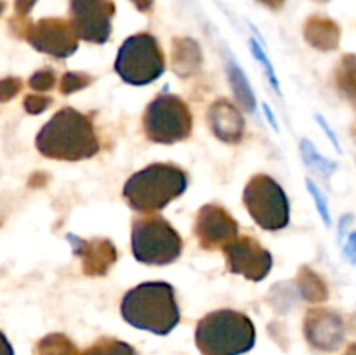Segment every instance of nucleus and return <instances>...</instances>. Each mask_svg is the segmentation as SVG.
I'll list each match as a JSON object with an SVG mask.
<instances>
[{"mask_svg":"<svg viewBox=\"0 0 356 355\" xmlns=\"http://www.w3.org/2000/svg\"><path fill=\"white\" fill-rule=\"evenodd\" d=\"M37 148L47 159L76 162L96 155L99 139L87 115L73 108H63L40 129Z\"/></svg>","mask_w":356,"mask_h":355,"instance_id":"f257e3e1","label":"nucleus"},{"mask_svg":"<svg viewBox=\"0 0 356 355\" xmlns=\"http://www.w3.org/2000/svg\"><path fill=\"white\" fill-rule=\"evenodd\" d=\"M122 317L132 327L155 334H169L179 324V306L174 287L167 282L136 285L122 299Z\"/></svg>","mask_w":356,"mask_h":355,"instance_id":"f03ea898","label":"nucleus"},{"mask_svg":"<svg viewBox=\"0 0 356 355\" xmlns=\"http://www.w3.org/2000/svg\"><path fill=\"white\" fill-rule=\"evenodd\" d=\"M195 343L202 355H243L256 343V329L245 313L216 310L198 322Z\"/></svg>","mask_w":356,"mask_h":355,"instance_id":"7ed1b4c3","label":"nucleus"},{"mask_svg":"<svg viewBox=\"0 0 356 355\" xmlns=\"http://www.w3.org/2000/svg\"><path fill=\"white\" fill-rule=\"evenodd\" d=\"M188 176L170 164H152L132 174L124 187V198L132 209L141 212L160 211L184 194Z\"/></svg>","mask_w":356,"mask_h":355,"instance_id":"20e7f679","label":"nucleus"},{"mask_svg":"<svg viewBox=\"0 0 356 355\" xmlns=\"http://www.w3.org/2000/svg\"><path fill=\"white\" fill-rule=\"evenodd\" d=\"M132 253L145 265H169L183 253V240L163 218L146 216L132 225Z\"/></svg>","mask_w":356,"mask_h":355,"instance_id":"39448f33","label":"nucleus"},{"mask_svg":"<svg viewBox=\"0 0 356 355\" xmlns=\"http://www.w3.org/2000/svg\"><path fill=\"white\" fill-rule=\"evenodd\" d=\"M115 70L132 86H145L159 79L165 70V59L156 38L149 33L129 37L118 51Z\"/></svg>","mask_w":356,"mask_h":355,"instance_id":"423d86ee","label":"nucleus"},{"mask_svg":"<svg viewBox=\"0 0 356 355\" xmlns=\"http://www.w3.org/2000/svg\"><path fill=\"white\" fill-rule=\"evenodd\" d=\"M143 125L149 141L172 145L190 136L193 120L190 108L181 97L174 94H160L146 108Z\"/></svg>","mask_w":356,"mask_h":355,"instance_id":"0eeeda50","label":"nucleus"},{"mask_svg":"<svg viewBox=\"0 0 356 355\" xmlns=\"http://www.w3.org/2000/svg\"><path fill=\"white\" fill-rule=\"evenodd\" d=\"M243 204L254 221L264 230H282L289 225V200L273 178L257 174L247 183Z\"/></svg>","mask_w":356,"mask_h":355,"instance_id":"6e6552de","label":"nucleus"},{"mask_svg":"<svg viewBox=\"0 0 356 355\" xmlns=\"http://www.w3.org/2000/svg\"><path fill=\"white\" fill-rule=\"evenodd\" d=\"M72 24L80 38L104 44L111 33L115 3L111 0H70Z\"/></svg>","mask_w":356,"mask_h":355,"instance_id":"1a4fd4ad","label":"nucleus"},{"mask_svg":"<svg viewBox=\"0 0 356 355\" xmlns=\"http://www.w3.org/2000/svg\"><path fill=\"white\" fill-rule=\"evenodd\" d=\"M79 38L72 21H65L61 17L40 19L31 24L26 35V40L33 45V49L54 58L72 56L79 47Z\"/></svg>","mask_w":356,"mask_h":355,"instance_id":"9d476101","label":"nucleus"},{"mask_svg":"<svg viewBox=\"0 0 356 355\" xmlns=\"http://www.w3.org/2000/svg\"><path fill=\"white\" fill-rule=\"evenodd\" d=\"M228 268L233 274L243 275L249 281H263L271 270L273 258L250 237H240L225 247Z\"/></svg>","mask_w":356,"mask_h":355,"instance_id":"9b49d317","label":"nucleus"},{"mask_svg":"<svg viewBox=\"0 0 356 355\" xmlns=\"http://www.w3.org/2000/svg\"><path fill=\"white\" fill-rule=\"evenodd\" d=\"M195 233L204 249H221L238 239V225L228 211L214 204H207L198 211Z\"/></svg>","mask_w":356,"mask_h":355,"instance_id":"f8f14e48","label":"nucleus"},{"mask_svg":"<svg viewBox=\"0 0 356 355\" xmlns=\"http://www.w3.org/2000/svg\"><path fill=\"white\" fill-rule=\"evenodd\" d=\"M305 336L318 350H336L344 340L343 319L325 308L309 310L305 319Z\"/></svg>","mask_w":356,"mask_h":355,"instance_id":"ddd939ff","label":"nucleus"},{"mask_svg":"<svg viewBox=\"0 0 356 355\" xmlns=\"http://www.w3.org/2000/svg\"><path fill=\"white\" fill-rule=\"evenodd\" d=\"M68 240L73 246V253L82 260V268L89 277H103L117 261V249L111 240H82L75 235H68Z\"/></svg>","mask_w":356,"mask_h":355,"instance_id":"4468645a","label":"nucleus"},{"mask_svg":"<svg viewBox=\"0 0 356 355\" xmlns=\"http://www.w3.org/2000/svg\"><path fill=\"white\" fill-rule=\"evenodd\" d=\"M212 132L225 143H238L243 138V118L228 100H218L207 111Z\"/></svg>","mask_w":356,"mask_h":355,"instance_id":"2eb2a0df","label":"nucleus"},{"mask_svg":"<svg viewBox=\"0 0 356 355\" xmlns=\"http://www.w3.org/2000/svg\"><path fill=\"white\" fill-rule=\"evenodd\" d=\"M202 66V51L191 38H174L172 42V70L176 75L188 79Z\"/></svg>","mask_w":356,"mask_h":355,"instance_id":"dca6fc26","label":"nucleus"},{"mask_svg":"<svg viewBox=\"0 0 356 355\" xmlns=\"http://www.w3.org/2000/svg\"><path fill=\"white\" fill-rule=\"evenodd\" d=\"M341 31L334 21L313 16L305 24V38L320 51H332L339 45Z\"/></svg>","mask_w":356,"mask_h":355,"instance_id":"f3484780","label":"nucleus"},{"mask_svg":"<svg viewBox=\"0 0 356 355\" xmlns=\"http://www.w3.org/2000/svg\"><path fill=\"white\" fill-rule=\"evenodd\" d=\"M299 291H301L302 298L309 303H323L329 298V289H327L325 282L320 278L318 274L312 270V268H302L299 271L298 278Z\"/></svg>","mask_w":356,"mask_h":355,"instance_id":"a211bd4d","label":"nucleus"},{"mask_svg":"<svg viewBox=\"0 0 356 355\" xmlns=\"http://www.w3.org/2000/svg\"><path fill=\"white\" fill-rule=\"evenodd\" d=\"M228 77L240 106L247 111H254V108H256V100H254L252 89H250L249 82H247L242 70H240L238 65H235L233 61H229L228 65Z\"/></svg>","mask_w":356,"mask_h":355,"instance_id":"6ab92c4d","label":"nucleus"},{"mask_svg":"<svg viewBox=\"0 0 356 355\" xmlns=\"http://www.w3.org/2000/svg\"><path fill=\"white\" fill-rule=\"evenodd\" d=\"M336 84L344 96L356 103V56L348 54L341 59L336 72Z\"/></svg>","mask_w":356,"mask_h":355,"instance_id":"aec40b11","label":"nucleus"},{"mask_svg":"<svg viewBox=\"0 0 356 355\" xmlns=\"http://www.w3.org/2000/svg\"><path fill=\"white\" fill-rule=\"evenodd\" d=\"M37 355H79V350L65 334L54 333L38 341Z\"/></svg>","mask_w":356,"mask_h":355,"instance_id":"412c9836","label":"nucleus"},{"mask_svg":"<svg viewBox=\"0 0 356 355\" xmlns=\"http://www.w3.org/2000/svg\"><path fill=\"white\" fill-rule=\"evenodd\" d=\"M301 155L302 160L306 162V166H309L312 169H315L316 173H320L325 178H329L330 174L337 169L336 162L320 155V153L316 152L315 146H313V143L308 141V139H302L301 141Z\"/></svg>","mask_w":356,"mask_h":355,"instance_id":"4be33fe9","label":"nucleus"},{"mask_svg":"<svg viewBox=\"0 0 356 355\" xmlns=\"http://www.w3.org/2000/svg\"><path fill=\"white\" fill-rule=\"evenodd\" d=\"M82 355H136V350L125 341L113 340V338H101L92 347L87 348Z\"/></svg>","mask_w":356,"mask_h":355,"instance_id":"5701e85b","label":"nucleus"},{"mask_svg":"<svg viewBox=\"0 0 356 355\" xmlns=\"http://www.w3.org/2000/svg\"><path fill=\"white\" fill-rule=\"evenodd\" d=\"M90 82H92V77L87 75V73L70 72V73H65V75H63L59 89H61L63 94H73V93H76V90H80V89H83V87L89 86Z\"/></svg>","mask_w":356,"mask_h":355,"instance_id":"b1692460","label":"nucleus"},{"mask_svg":"<svg viewBox=\"0 0 356 355\" xmlns=\"http://www.w3.org/2000/svg\"><path fill=\"white\" fill-rule=\"evenodd\" d=\"M30 87L33 90H38V93H47L51 90L52 87L56 86V73L52 70L44 68V70H38L31 75L30 79Z\"/></svg>","mask_w":356,"mask_h":355,"instance_id":"393cba45","label":"nucleus"},{"mask_svg":"<svg viewBox=\"0 0 356 355\" xmlns=\"http://www.w3.org/2000/svg\"><path fill=\"white\" fill-rule=\"evenodd\" d=\"M250 47H252V52H254V56H256L257 61H259L261 65H263V68L266 70L268 79H270L273 89L280 94V86H278V80H277V77H275V70H273V65H271V61L266 58V54H264L263 49L259 47V44H257L256 40H250Z\"/></svg>","mask_w":356,"mask_h":355,"instance_id":"a878e982","label":"nucleus"},{"mask_svg":"<svg viewBox=\"0 0 356 355\" xmlns=\"http://www.w3.org/2000/svg\"><path fill=\"white\" fill-rule=\"evenodd\" d=\"M51 103L52 100L49 96H45V94H28L24 97V110L31 115H37L47 110L51 106Z\"/></svg>","mask_w":356,"mask_h":355,"instance_id":"bb28decb","label":"nucleus"},{"mask_svg":"<svg viewBox=\"0 0 356 355\" xmlns=\"http://www.w3.org/2000/svg\"><path fill=\"white\" fill-rule=\"evenodd\" d=\"M306 187H308L309 194H312L313 200H315L316 209H318L320 216H322V219H323V221H325V225L329 226L330 225V211H329V204H327V198L323 197L322 191H320L318 188H316V184L313 183L312 180L306 181Z\"/></svg>","mask_w":356,"mask_h":355,"instance_id":"cd10ccee","label":"nucleus"},{"mask_svg":"<svg viewBox=\"0 0 356 355\" xmlns=\"http://www.w3.org/2000/svg\"><path fill=\"white\" fill-rule=\"evenodd\" d=\"M21 80L19 79H13V77H7V79L2 80V86H0V93H2V101H9L10 97H14L16 94H19L21 90Z\"/></svg>","mask_w":356,"mask_h":355,"instance_id":"c85d7f7f","label":"nucleus"},{"mask_svg":"<svg viewBox=\"0 0 356 355\" xmlns=\"http://www.w3.org/2000/svg\"><path fill=\"white\" fill-rule=\"evenodd\" d=\"M37 3V0H16L14 3V9H16L17 17H26L30 14V10L33 9V6Z\"/></svg>","mask_w":356,"mask_h":355,"instance_id":"c756f323","label":"nucleus"},{"mask_svg":"<svg viewBox=\"0 0 356 355\" xmlns=\"http://www.w3.org/2000/svg\"><path fill=\"white\" fill-rule=\"evenodd\" d=\"M344 256L350 258L351 263H356V232L351 233L346 247H344Z\"/></svg>","mask_w":356,"mask_h":355,"instance_id":"7c9ffc66","label":"nucleus"},{"mask_svg":"<svg viewBox=\"0 0 356 355\" xmlns=\"http://www.w3.org/2000/svg\"><path fill=\"white\" fill-rule=\"evenodd\" d=\"M316 120H318V124L322 125V127H323V131L327 132V136H329V139H330V141H332L334 145H336V148L339 150V152H341V145H339V141H337L336 134H334V132H332V129H330V127H329V124H327V122H325V118H323V117H320V115H316Z\"/></svg>","mask_w":356,"mask_h":355,"instance_id":"2f4dec72","label":"nucleus"},{"mask_svg":"<svg viewBox=\"0 0 356 355\" xmlns=\"http://www.w3.org/2000/svg\"><path fill=\"white\" fill-rule=\"evenodd\" d=\"M131 2L134 3L136 9L141 10V13H149V10H152L153 2H155V0H131Z\"/></svg>","mask_w":356,"mask_h":355,"instance_id":"473e14b6","label":"nucleus"},{"mask_svg":"<svg viewBox=\"0 0 356 355\" xmlns=\"http://www.w3.org/2000/svg\"><path fill=\"white\" fill-rule=\"evenodd\" d=\"M261 3H264L266 7H270V9H280L282 6H284L285 0H259Z\"/></svg>","mask_w":356,"mask_h":355,"instance_id":"72a5a7b5","label":"nucleus"},{"mask_svg":"<svg viewBox=\"0 0 356 355\" xmlns=\"http://www.w3.org/2000/svg\"><path fill=\"white\" fill-rule=\"evenodd\" d=\"M264 113L268 115V120H270V124L273 125L275 131H278V125H277V122H275V117H273V113H271V110H270V106H268V104H264Z\"/></svg>","mask_w":356,"mask_h":355,"instance_id":"f704fd0d","label":"nucleus"},{"mask_svg":"<svg viewBox=\"0 0 356 355\" xmlns=\"http://www.w3.org/2000/svg\"><path fill=\"white\" fill-rule=\"evenodd\" d=\"M346 355H356V343L350 345V347H348V350H346Z\"/></svg>","mask_w":356,"mask_h":355,"instance_id":"c9c22d12","label":"nucleus"}]
</instances>
